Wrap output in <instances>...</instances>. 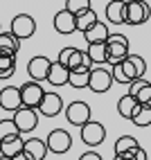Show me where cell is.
<instances>
[{
  "label": "cell",
  "instance_id": "5b68a950",
  "mask_svg": "<svg viewBox=\"0 0 151 160\" xmlns=\"http://www.w3.org/2000/svg\"><path fill=\"white\" fill-rule=\"evenodd\" d=\"M151 16L149 2H126L124 7V25H142Z\"/></svg>",
  "mask_w": 151,
  "mask_h": 160
},
{
  "label": "cell",
  "instance_id": "9a60e30c",
  "mask_svg": "<svg viewBox=\"0 0 151 160\" xmlns=\"http://www.w3.org/2000/svg\"><path fill=\"white\" fill-rule=\"evenodd\" d=\"M23 153L29 158V160H45L48 156V147L43 140H38V138H29V140L23 142Z\"/></svg>",
  "mask_w": 151,
  "mask_h": 160
},
{
  "label": "cell",
  "instance_id": "ba28073f",
  "mask_svg": "<svg viewBox=\"0 0 151 160\" xmlns=\"http://www.w3.org/2000/svg\"><path fill=\"white\" fill-rule=\"evenodd\" d=\"M104 138H106L104 124L90 120V122H86V124L81 126V142H83L86 147H97V144H102Z\"/></svg>",
  "mask_w": 151,
  "mask_h": 160
},
{
  "label": "cell",
  "instance_id": "4dcf8cb0",
  "mask_svg": "<svg viewBox=\"0 0 151 160\" xmlns=\"http://www.w3.org/2000/svg\"><path fill=\"white\" fill-rule=\"evenodd\" d=\"M79 160H104L97 151H86V153H81L79 156Z\"/></svg>",
  "mask_w": 151,
  "mask_h": 160
},
{
  "label": "cell",
  "instance_id": "5bb4252c",
  "mask_svg": "<svg viewBox=\"0 0 151 160\" xmlns=\"http://www.w3.org/2000/svg\"><path fill=\"white\" fill-rule=\"evenodd\" d=\"M0 108L3 111H9V113H16L20 106V92L16 86H5L0 90Z\"/></svg>",
  "mask_w": 151,
  "mask_h": 160
},
{
  "label": "cell",
  "instance_id": "d6986e66",
  "mask_svg": "<svg viewBox=\"0 0 151 160\" xmlns=\"http://www.w3.org/2000/svg\"><path fill=\"white\" fill-rule=\"evenodd\" d=\"M23 142H25V140H23L20 135L3 140V142H0V156H3V158H14V156H18L20 151H23Z\"/></svg>",
  "mask_w": 151,
  "mask_h": 160
},
{
  "label": "cell",
  "instance_id": "d4e9b609",
  "mask_svg": "<svg viewBox=\"0 0 151 160\" xmlns=\"http://www.w3.org/2000/svg\"><path fill=\"white\" fill-rule=\"evenodd\" d=\"M138 102L133 99V97H128V95H122L120 97V102H117V113H120L124 120H131V117L135 115V111H138Z\"/></svg>",
  "mask_w": 151,
  "mask_h": 160
},
{
  "label": "cell",
  "instance_id": "3957f363",
  "mask_svg": "<svg viewBox=\"0 0 151 160\" xmlns=\"http://www.w3.org/2000/svg\"><path fill=\"white\" fill-rule=\"evenodd\" d=\"M18 92H20V106H23V108H32V111L38 108L43 95H45L43 86H41V83H34V81L23 83V86L18 88Z\"/></svg>",
  "mask_w": 151,
  "mask_h": 160
},
{
  "label": "cell",
  "instance_id": "f546056e",
  "mask_svg": "<svg viewBox=\"0 0 151 160\" xmlns=\"http://www.w3.org/2000/svg\"><path fill=\"white\" fill-rule=\"evenodd\" d=\"M16 135H20V133L16 129V124L12 122V117L9 120H0V142L7 140V138H16Z\"/></svg>",
  "mask_w": 151,
  "mask_h": 160
},
{
  "label": "cell",
  "instance_id": "1f68e13d",
  "mask_svg": "<svg viewBox=\"0 0 151 160\" xmlns=\"http://www.w3.org/2000/svg\"><path fill=\"white\" fill-rule=\"evenodd\" d=\"M113 160H135V153H122V156H113Z\"/></svg>",
  "mask_w": 151,
  "mask_h": 160
},
{
  "label": "cell",
  "instance_id": "30bf717a",
  "mask_svg": "<svg viewBox=\"0 0 151 160\" xmlns=\"http://www.w3.org/2000/svg\"><path fill=\"white\" fill-rule=\"evenodd\" d=\"M66 117H68L70 124H74V126L81 129L86 122H90V106L86 102H72L66 108Z\"/></svg>",
  "mask_w": 151,
  "mask_h": 160
},
{
  "label": "cell",
  "instance_id": "8fae6325",
  "mask_svg": "<svg viewBox=\"0 0 151 160\" xmlns=\"http://www.w3.org/2000/svg\"><path fill=\"white\" fill-rule=\"evenodd\" d=\"M61 108H63V99H61V95H57L54 90H50V92L43 95V99H41V104H38L36 113H43L45 117H54V115L61 113Z\"/></svg>",
  "mask_w": 151,
  "mask_h": 160
},
{
  "label": "cell",
  "instance_id": "d590c367",
  "mask_svg": "<svg viewBox=\"0 0 151 160\" xmlns=\"http://www.w3.org/2000/svg\"><path fill=\"white\" fill-rule=\"evenodd\" d=\"M0 32H3V27H0Z\"/></svg>",
  "mask_w": 151,
  "mask_h": 160
},
{
  "label": "cell",
  "instance_id": "2e32d148",
  "mask_svg": "<svg viewBox=\"0 0 151 160\" xmlns=\"http://www.w3.org/2000/svg\"><path fill=\"white\" fill-rule=\"evenodd\" d=\"M83 38L88 45H97V43H106V38H108V27H106V23H97L83 32Z\"/></svg>",
  "mask_w": 151,
  "mask_h": 160
},
{
  "label": "cell",
  "instance_id": "52a82bcc",
  "mask_svg": "<svg viewBox=\"0 0 151 160\" xmlns=\"http://www.w3.org/2000/svg\"><path fill=\"white\" fill-rule=\"evenodd\" d=\"M111 86H113L111 70L99 68V66L90 68V72H88V88H90L93 92H106Z\"/></svg>",
  "mask_w": 151,
  "mask_h": 160
},
{
  "label": "cell",
  "instance_id": "83f0119b",
  "mask_svg": "<svg viewBox=\"0 0 151 160\" xmlns=\"http://www.w3.org/2000/svg\"><path fill=\"white\" fill-rule=\"evenodd\" d=\"M131 122H133L135 126H140V129L149 126V124H151V104H149V106H138V111H135V115L131 117Z\"/></svg>",
  "mask_w": 151,
  "mask_h": 160
},
{
  "label": "cell",
  "instance_id": "836d02e7",
  "mask_svg": "<svg viewBox=\"0 0 151 160\" xmlns=\"http://www.w3.org/2000/svg\"><path fill=\"white\" fill-rule=\"evenodd\" d=\"M12 160H29V158H27V156H25V153H23V151H20V153H18V156H14V158H12Z\"/></svg>",
  "mask_w": 151,
  "mask_h": 160
},
{
  "label": "cell",
  "instance_id": "603a6c76",
  "mask_svg": "<svg viewBox=\"0 0 151 160\" xmlns=\"http://www.w3.org/2000/svg\"><path fill=\"white\" fill-rule=\"evenodd\" d=\"M124 7H126V2H115V0L106 5V18H108V23L124 25Z\"/></svg>",
  "mask_w": 151,
  "mask_h": 160
},
{
  "label": "cell",
  "instance_id": "7c38bea8",
  "mask_svg": "<svg viewBox=\"0 0 151 160\" xmlns=\"http://www.w3.org/2000/svg\"><path fill=\"white\" fill-rule=\"evenodd\" d=\"M128 97H133L140 106H149L151 104V83L147 79H138L133 83H128Z\"/></svg>",
  "mask_w": 151,
  "mask_h": 160
},
{
  "label": "cell",
  "instance_id": "9c48e42d",
  "mask_svg": "<svg viewBox=\"0 0 151 160\" xmlns=\"http://www.w3.org/2000/svg\"><path fill=\"white\" fill-rule=\"evenodd\" d=\"M12 122L16 124L18 133H29V131H34L36 124H38V113L32 111V108H18L12 117Z\"/></svg>",
  "mask_w": 151,
  "mask_h": 160
},
{
  "label": "cell",
  "instance_id": "e575fe53",
  "mask_svg": "<svg viewBox=\"0 0 151 160\" xmlns=\"http://www.w3.org/2000/svg\"><path fill=\"white\" fill-rule=\"evenodd\" d=\"M0 160H12V158H3V156H0Z\"/></svg>",
  "mask_w": 151,
  "mask_h": 160
},
{
  "label": "cell",
  "instance_id": "ac0fdd59",
  "mask_svg": "<svg viewBox=\"0 0 151 160\" xmlns=\"http://www.w3.org/2000/svg\"><path fill=\"white\" fill-rule=\"evenodd\" d=\"M45 81L52 83V86H66L68 83V68H63L57 61H50V70H48Z\"/></svg>",
  "mask_w": 151,
  "mask_h": 160
},
{
  "label": "cell",
  "instance_id": "f1b7e54d",
  "mask_svg": "<svg viewBox=\"0 0 151 160\" xmlns=\"http://www.w3.org/2000/svg\"><path fill=\"white\" fill-rule=\"evenodd\" d=\"M66 9L68 14H72V16H79V14H83L86 9H90V0H66Z\"/></svg>",
  "mask_w": 151,
  "mask_h": 160
},
{
  "label": "cell",
  "instance_id": "8992f818",
  "mask_svg": "<svg viewBox=\"0 0 151 160\" xmlns=\"http://www.w3.org/2000/svg\"><path fill=\"white\" fill-rule=\"evenodd\" d=\"M45 147H48V151L61 156V153L70 151V147H72V135H70L68 131H63V129H54V131H50L48 140H45Z\"/></svg>",
  "mask_w": 151,
  "mask_h": 160
},
{
  "label": "cell",
  "instance_id": "d6a6232c",
  "mask_svg": "<svg viewBox=\"0 0 151 160\" xmlns=\"http://www.w3.org/2000/svg\"><path fill=\"white\" fill-rule=\"evenodd\" d=\"M135 160H147V153H144V149H138V151H135Z\"/></svg>",
  "mask_w": 151,
  "mask_h": 160
},
{
  "label": "cell",
  "instance_id": "cb8c5ba5",
  "mask_svg": "<svg viewBox=\"0 0 151 160\" xmlns=\"http://www.w3.org/2000/svg\"><path fill=\"white\" fill-rule=\"evenodd\" d=\"M97 20H99V18H97V14L93 12V7H90V9H86L83 14L74 16V29H79L81 34H83V32H86V29H90V27L97 23Z\"/></svg>",
  "mask_w": 151,
  "mask_h": 160
},
{
  "label": "cell",
  "instance_id": "6da1fadb",
  "mask_svg": "<svg viewBox=\"0 0 151 160\" xmlns=\"http://www.w3.org/2000/svg\"><path fill=\"white\" fill-rule=\"evenodd\" d=\"M147 72V63L140 54H128L124 61L115 63L111 70V79L117 83H133L138 79H144Z\"/></svg>",
  "mask_w": 151,
  "mask_h": 160
},
{
  "label": "cell",
  "instance_id": "484cf974",
  "mask_svg": "<svg viewBox=\"0 0 151 160\" xmlns=\"http://www.w3.org/2000/svg\"><path fill=\"white\" fill-rule=\"evenodd\" d=\"M16 72V57L0 54V79H9Z\"/></svg>",
  "mask_w": 151,
  "mask_h": 160
},
{
  "label": "cell",
  "instance_id": "7402d4cb",
  "mask_svg": "<svg viewBox=\"0 0 151 160\" xmlns=\"http://www.w3.org/2000/svg\"><path fill=\"white\" fill-rule=\"evenodd\" d=\"M18 50H20V41H16L9 32H0V54H12V57H16Z\"/></svg>",
  "mask_w": 151,
  "mask_h": 160
},
{
  "label": "cell",
  "instance_id": "4316f807",
  "mask_svg": "<svg viewBox=\"0 0 151 160\" xmlns=\"http://www.w3.org/2000/svg\"><path fill=\"white\" fill-rule=\"evenodd\" d=\"M86 57L90 59L93 66H97V63H106V45H104V43L88 45V50H86Z\"/></svg>",
  "mask_w": 151,
  "mask_h": 160
},
{
  "label": "cell",
  "instance_id": "e0dca14e",
  "mask_svg": "<svg viewBox=\"0 0 151 160\" xmlns=\"http://www.w3.org/2000/svg\"><path fill=\"white\" fill-rule=\"evenodd\" d=\"M54 29L59 32V34H63V36H68V34H72V32H77V29H74V16L68 14L66 9L57 12V14H54Z\"/></svg>",
  "mask_w": 151,
  "mask_h": 160
},
{
  "label": "cell",
  "instance_id": "277c9868",
  "mask_svg": "<svg viewBox=\"0 0 151 160\" xmlns=\"http://www.w3.org/2000/svg\"><path fill=\"white\" fill-rule=\"evenodd\" d=\"M34 32H36V23H34V18H32V16H27V14L14 16L12 27H9V34H12L16 41H25L29 36H34Z\"/></svg>",
  "mask_w": 151,
  "mask_h": 160
},
{
  "label": "cell",
  "instance_id": "ffe728a7",
  "mask_svg": "<svg viewBox=\"0 0 151 160\" xmlns=\"http://www.w3.org/2000/svg\"><path fill=\"white\" fill-rule=\"evenodd\" d=\"M113 149H115V156H122V153H135L140 149V144H138V140L133 135H122V138L115 140Z\"/></svg>",
  "mask_w": 151,
  "mask_h": 160
},
{
  "label": "cell",
  "instance_id": "44dd1931",
  "mask_svg": "<svg viewBox=\"0 0 151 160\" xmlns=\"http://www.w3.org/2000/svg\"><path fill=\"white\" fill-rule=\"evenodd\" d=\"M88 72L90 70H86V68H77V70H68V83L72 88H88Z\"/></svg>",
  "mask_w": 151,
  "mask_h": 160
},
{
  "label": "cell",
  "instance_id": "7a4b0ae2",
  "mask_svg": "<svg viewBox=\"0 0 151 160\" xmlns=\"http://www.w3.org/2000/svg\"><path fill=\"white\" fill-rule=\"evenodd\" d=\"M104 45H106V63H111V66L128 57V38L124 34H108Z\"/></svg>",
  "mask_w": 151,
  "mask_h": 160
},
{
  "label": "cell",
  "instance_id": "4fadbf2b",
  "mask_svg": "<svg viewBox=\"0 0 151 160\" xmlns=\"http://www.w3.org/2000/svg\"><path fill=\"white\" fill-rule=\"evenodd\" d=\"M48 70H50V59L48 57H34L27 63V74L32 77L34 83H41L48 79Z\"/></svg>",
  "mask_w": 151,
  "mask_h": 160
}]
</instances>
